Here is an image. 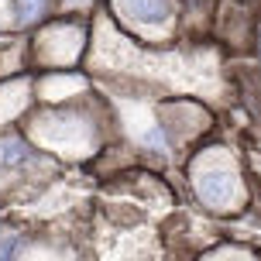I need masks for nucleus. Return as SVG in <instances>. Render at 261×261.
I'll use <instances>...</instances> for the list:
<instances>
[{"mask_svg": "<svg viewBox=\"0 0 261 261\" xmlns=\"http://www.w3.org/2000/svg\"><path fill=\"white\" fill-rule=\"evenodd\" d=\"M199 196L206 203H213V206L227 203L234 196V175L230 172H210V175H203L199 179Z\"/></svg>", "mask_w": 261, "mask_h": 261, "instance_id": "1", "label": "nucleus"}, {"mask_svg": "<svg viewBox=\"0 0 261 261\" xmlns=\"http://www.w3.org/2000/svg\"><path fill=\"white\" fill-rule=\"evenodd\" d=\"M45 7H48V0H14V14H17V21H21V24L38 21Z\"/></svg>", "mask_w": 261, "mask_h": 261, "instance_id": "3", "label": "nucleus"}, {"mask_svg": "<svg viewBox=\"0 0 261 261\" xmlns=\"http://www.w3.org/2000/svg\"><path fill=\"white\" fill-rule=\"evenodd\" d=\"M124 7L130 11V17H138V21H165L172 14V4L169 0H124Z\"/></svg>", "mask_w": 261, "mask_h": 261, "instance_id": "2", "label": "nucleus"}, {"mask_svg": "<svg viewBox=\"0 0 261 261\" xmlns=\"http://www.w3.org/2000/svg\"><path fill=\"white\" fill-rule=\"evenodd\" d=\"M193 4H199V0H193Z\"/></svg>", "mask_w": 261, "mask_h": 261, "instance_id": "4", "label": "nucleus"}]
</instances>
